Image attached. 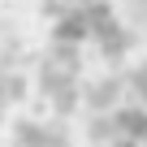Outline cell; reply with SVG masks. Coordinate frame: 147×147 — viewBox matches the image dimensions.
Instances as JSON below:
<instances>
[{"instance_id": "6da1fadb", "label": "cell", "mask_w": 147, "mask_h": 147, "mask_svg": "<svg viewBox=\"0 0 147 147\" xmlns=\"http://www.w3.org/2000/svg\"><path fill=\"white\" fill-rule=\"evenodd\" d=\"M13 147H69V134H65V125H56V121H39V117H30V121L18 125Z\"/></svg>"}, {"instance_id": "7a4b0ae2", "label": "cell", "mask_w": 147, "mask_h": 147, "mask_svg": "<svg viewBox=\"0 0 147 147\" xmlns=\"http://www.w3.org/2000/svg\"><path fill=\"white\" fill-rule=\"evenodd\" d=\"M125 91H130L138 104H147V65H138L130 78H125Z\"/></svg>"}]
</instances>
